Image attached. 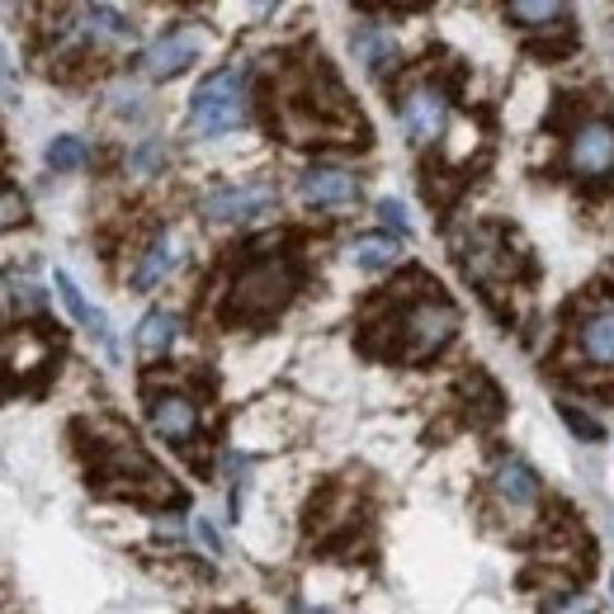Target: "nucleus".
<instances>
[{
  "instance_id": "1",
  "label": "nucleus",
  "mask_w": 614,
  "mask_h": 614,
  "mask_svg": "<svg viewBox=\"0 0 614 614\" xmlns=\"http://www.w3.org/2000/svg\"><path fill=\"white\" fill-rule=\"evenodd\" d=\"M269 246L275 241H255L241 255L237 275L227 284V322L261 326L289 308V298L298 289V261L289 251H269Z\"/></svg>"
},
{
  "instance_id": "2",
  "label": "nucleus",
  "mask_w": 614,
  "mask_h": 614,
  "mask_svg": "<svg viewBox=\"0 0 614 614\" xmlns=\"http://www.w3.org/2000/svg\"><path fill=\"white\" fill-rule=\"evenodd\" d=\"M435 289V284H431ZM411 293V298H393L388 303V317L383 322H369V326H383V346L378 354L388 360H402V364H417V360H431L454 340L459 332V312H454L440 293Z\"/></svg>"
},
{
  "instance_id": "3",
  "label": "nucleus",
  "mask_w": 614,
  "mask_h": 614,
  "mask_svg": "<svg viewBox=\"0 0 614 614\" xmlns=\"http://www.w3.org/2000/svg\"><path fill=\"white\" fill-rule=\"evenodd\" d=\"M279 123L289 142H317V137H340L354 123V109L346 105L340 85L312 62L284 85L279 95Z\"/></svg>"
},
{
  "instance_id": "4",
  "label": "nucleus",
  "mask_w": 614,
  "mask_h": 614,
  "mask_svg": "<svg viewBox=\"0 0 614 614\" xmlns=\"http://www.w3.org/2000/svg\"><path fill=\"white\" fill-rule=\"evenodd\" d=\"M91 468H95L99 487H109V492L147 496V502H176V487L166 482V473L133 445V435L119 431V425H109L105 440H91Z\"/></svg>"
},
{
  "instance_id": "5",
  "label": "nucleus",
  "mask_w": 614,
  "mask_h": 614,
  "mask_svg": "<svg viewBox=\"0 0 614 614\" xmlns=\"http://www.w3.org/2000/svg\"><path fill=\"white\" fill-rule=\"evenodd\" d=\"M190 123L198 137H218V133H232V128L246 123V71H237V67L213 71L194 91Z\"/></svg>"
},
{
  "instance_id": "6",
  "label": "nucleus",
  "mask_w": 614,
  "mask_h": 614,
  "mask_svg": "<svg viewBox=\"0 0 614 614\" xmlns=\"http://www.w3.org/2000/svg\"><path fill=\"white\" fill-rule=\"evenodd\" d=\"M573 360L587 374L614 378V293H595L573 317Z\"/></svg>"
},
{
  "instance_id": "7",
  "label": "nucleus",
  "mask_w": 614,
  "mask_h": 614,
  "mask_svg": "<svg viewBox=\"0 0 614 614\" xmlns=\"http://www.w3.org/2000/svg\"><path fill=\"white\" fill-rule=\"evenodd\" d=\"M567 166L577 170V176H587V180H601L614 170V128L605 119H591V123H581L573 142H567Z\"/></svg>"
},
{
  "instance_id": "8",
  "label": "nucleus",
  "mask_w": 614,
  "mask_h": 614,
  "mask_svg": "<svg viewBox=\"0 0 614 614\" xmlns=\"http://www.w3.org/2000/svg\"><path fill=\"white\" fill-rule=\"evenodd\" d=\"M198 52H204V38H198L194 28H170V34H161L142 52V71H147L152 81H170V76H180V71H190V62H198Z\"/></svg>"
},
{
  "instance_id": "9",
  "label": "nucleus",
  "mask_w": 614,
  "mask_h": 614,
  "mask_svg": "<svg viewBox=\"0 0 614 614\" xmlns=\"http://www.w3.org/2000/svg\"><path fill=\"white\" fill-rule=\"evenodd\" d=\"M298 198L308 208H350L360 198V180L340 166H308L298 176Z\"/></svg>"
},
{
  "instance_id": "10",
  "label": "nucleus",
  "mask_w": 614,
  "mask_h": 614,
  "mask_svg": "<svg viewBox=\"0 0 614 614\" xmlns=\"http://www.w3.org/2000/svg\"><path fill=\"white\" fill-rule=\"evenodd\" d=\"M147 417H152V431L176 449H190V440L198 435V407L184 393H152Z\"/></svg>"
},
{
  "instance_id": "11",
  "label": "nucleus",
  "mask_w": 614,
  "mask_h": 614,
  "mask_svg": "<svg viewBox=\"0 0 614 614\" xmlns=\"http://www.w3.org/2000/svg\"><path fill=\"white\" fill-rule=\"evenodd\" d=\"M445 119H449V99L435 91V85H417V91H407L402 99V123L411 142H435L440 133H445Z\"/></svg>"
},
{
  "instance_id": "12",
  "label": "nucleus",
  "mask_w": 614,
  "mask_h": 614,
  "mask_svg": "<svg viewBox=\"0 0 614 614\" xmlns=\"http://www.w3.org/2000/svg\"><path fill=\"white\" fill-rule=\"evenodd\" d=\"M275 204V190L269 184H232V190H213L204 198V218L208 222H241V218H255Z\"/></svg>"
},
{
  "instance_id": "13",
  "label": "nucleus",
  "mask_w": 614,
  "mask_h": 614,
  "mask_svg": "<svg viewBox=\"0 0 614 614\" xmlns=\"http://www.w3.org/2000/svg\"><path fill=\"white\" fill-rule=\"evenodd\" d=\"M459 265L473 275L478 284H492L496 275L506 279V246L496 232H473L459 241Z\"/></svg>"
},
{
  "instance_id": "14",
  "label": "nucleus",
  "mask_w": 614,
  "mask_h": 614,
  "mask_svg": "<svg viewBox=\"0 0 614 614\" xmlns=\"http://www.w3.org/2000/svg\"><path fill=\"white\" fill-rule=\"evenodd\" d=\"M492 487L510 506H534L539 502V478H534V468L525 459H502V463H496Z\"/></svg>"
},
{
  "instance_id": "15",
  "label": "nucleus",
  "mask_w": 614,
  "mask_h": 614,
  "mask_svg": "<svg viewBox=\"0 0 614 614\" xmlns=\"http://www.w3.org/2000/svg\"><path fill=\"white\" fill-rule=\"evenodd\" d=\"M52 284H57V293H62V303H67V312H71V317H76V322H81L85 332H91V336H95L105 350H113L109 317H105V312H99L95 303H85V298H81V289H76V284H71V275H62V269H57V275H52Z\"/></svg>"
},
{
  "instance_id": "16",
  "label": "nucleus",
  "mask_w": 614,
  "mask_h": 614,
  "mask_svg": "<svg viewBox=\"0 0 614 614\" xmlns=\"http://www.w3.org/2000/svg\"><path fill=\"white\" fill-rule=\"evenodd\" d=\"M350 261L360 265V269H369V275H378V269H388V265L397 261V241H393L388 232L360 237V241L350 246Z\"/></svg>"
},
{
  "instance_id": "17",
  "label": "nucleus",
  "mask_w": 614,
  "mask_h": 614,
  "mask_svg": "<svg viewBox=\"0 0 614 614\" xmlns=\"http://www.w3.org/2000/svg\"><path fill=\"white\" fill-rule=\"evenodd\" d=\"M176 317H170V312H147V317H142V326H137V350L147 354H161V350H170V340H176Z\"/></svg>"
},
{
  "instance_id": "18",
  "label": "nucleus",
  "mask_w": 614,
  "mask_h": 614,
  "mask_svg": "<svg viewBox=\"0 0 614 614\" xmlns=\"http://www.w3.org/2000/svg\"><path fill=\"white\" fill-rule=\"evenodd\" d=\"M170 265H176V251H170V241H166V237L152 241L147 255H142V265L133 269V284H137V289H156V284L170 275Z\"/></svg>"
},
{
  "instance_id": "19",
  "label": "nucleus",
  "mask_w": 614,
  "mask_h": 614,
  "mask_svg": "<svg viewBox=\"0 0 614 614\" xmlns=\"http://www.w3.org/2000/svg\"><path fill=\"white\" fill-rule=\"evenodd\" d=\"M354 52H360V62L369 71L393 67V38L383 34V28H360V34H354Z\"/></svg>"
},
{
  "instance_id": "20",
  "label": "nucleus",
  "mask_w": 614,
  "mask_h": 614,
  "mask_svg": "<svg viewBox=\"0 0 614 614\" xmlns=\"http://www.w3.org/2000/svg\"><path fill=\"white\" fill-rule=\"evenodd\" d=\"M510 20H525L530 28H553V20H563V5H553V0H539V5H530V0H516V5H506Z\"/></svg>"
},
{
  "instance_id": "21",
  "label": "nucleus",
  "mask_w": 614,
  "mask_h": 614,
  "mask_svg": "<svg viewBox=\"0 0 614 614\" xmlns=\"http://www.w3.org/2000/svg\"><path fill=\"white\" fill-rule=\"evenodd\" d=\"M85 161V142L81 137H57L48 147V166L52 170H76Z\"/></svg>"
},
{
  "instance_id": "22",
  "label": "nucleus",
  "mask_w": 614,
  "mask_h": 614,
  "mask_svg": "<svg viewBox=\"0 0 614 614\" xmlns=\"http://www.w3.org/2000/svg\"><path fill=\"white\" fill-rule=\"evenodd\" d=\"M563 425H567V431H573V435L591 440V445H595V440H605V425L595 421V417H587V411H581V407H573V402H563Z\"/></svg>"
},
{
  "instance_id": "23",
  "label": "nucleus",
  "mask_w": 614,
  "mask_h": 614,
  "mask_svg": "<svg viewBox=\"0 0 614 614\" xmlns=\"http://www.w3.org/2000/svg\"><path fill=\"white\" fill-rule=\"evenodd\" d=\"M161 161H166V147H161V142H147V147H137V156H133V166L142 170V176H147V170H156Z\"/></svg>"
},
{
  "instance_id": "24",
  "label": "nucleus",
  "mask_w": 614,
  "mask_h": 614,
  "mask_svg": "<svg viewBox=\"0 0 614 614\" xmlns=\"http://www.w3.org/2000/svg\"><path fill=\"white\" fill-rule=\"evenodd\" d=\"M378 218H383V222H393V232H407V213H402V204H388V198H383V204H378Z\"/></svg>"
},
{
  "instance_id": "25",
  "label": "nucleus",
  "mask_w": 614,
  "mask_h": 614,
  "mask_svg": "<svg viewBox=\"0 0 614 614\" xmlns=\"http://www.w3.org/2000/svg\"><path fill=\"white\" fill-rule=\"evenodd\" d=\"M198 539H204V544H208V553H218V534H213V525H204V520H198Z\"/></svg>"
},
{
  "instance_id": "26",
  "label": "nucleus",
  "mask_w": 614,
  "mask_h": 614,
  "mask_svg": "<svg viewBox=\"0 0 614 614\" xmlns=\"http://www.w3.org/2000/svg\"><path fill=\"white\" fill-rule=\"evenodd\" d=\"M610 591H614V577H610Z\"/></svg>"
}]
</instances>
